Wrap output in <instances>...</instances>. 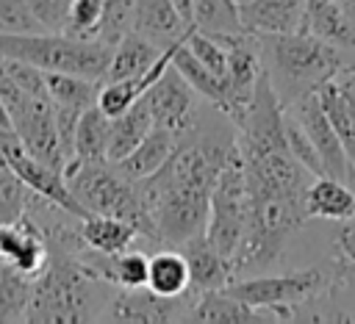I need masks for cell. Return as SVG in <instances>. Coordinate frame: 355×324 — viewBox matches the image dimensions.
Wrapping results in <instances>:
<instances>
[{
  "label": "cell",
  "mask_w": 355,
  "mask_h": 324,
  "mask_svg": "<svg viewBox=\"0 0 355 324\" xmlns=\"http://www.w3.org/2000/svg\"><path fill=\"white\" fill-rule=\"evenodd\" d=\"M233 150L236 133H200L197 125L189 138L178 141L175 152L158 172L133 183L161 246H180L189 238L205 233L211 188Z\"/></svg>",
  "instance_id": "6da1fadb"
},
{
  "label": "cell",
  "mask_w": 355,
  "mask_h": 324,
  "mask_svg": "<svg viewBox=\"0 0 355 324\" xmlns=\"http://www.w3.org/2000/svg\"><path fill=\"white\" fill-rule=\"evenodd\" d=\"M258 42L263 55V69L283 108H288L294 100L305 94H313L347 61H352L347 58V53L322 42L311 30L258 36Z\"/></svg>",
  "instance_id": "7a4b0ae2"
},
{
  "label": "cell",
  "mask_w": 355,
  "mask_h": 324,
  "mask_svg": "<svg viewBox=\"0 0 355 324\" xmlns=\"http://www.w3.org/2000/svg\"><path fill=\"white\" fill-rule=\"evenodd\" d=\"M341 285H347V263L338 258L330 266H311L286 274L239 277L227 282L225 291L247 302L250 307L266 310L272 321H297V313L305 305L336 294Z\"/></svg>",
  "instance_id": "3957f363"
},
{
  "label": "cell",
  "mask_w": 355,
  "mask_h": 324,
  "mask_svg": "<svg viewBox=\"0 0 355 324\" xmlns=\"http://www.w3.org/2000/svg\"><path fill=\"white\" fill-rule=\"evenodd\" d=\"M92 280L75 255L53 252L44 269L31 280V299L25 310V321L31 324H78L92 316Z\"/></svg>",
  "instance_id": "277c9868"
},
{
  "label": "cell",
  "mask_w": 355,
  "mask_h": 324,
  "mask_svg": "<svg viewBox=\"0 0 355 324\" xmlns=\"http://www.w3.org/2000/svg\"><path fill=\"white\" fill-rule=\"evenodd\" d=\"M64 177L67 186L72 191V197L80 202V208L86 213H103V216H116L128 224H133L141 238L158 244L155 230L150 216L144 213L136 186L130 180H125L108 161L105 163H78L69 161L64 166Z\"/></svg>",
  "instance_id": "5b68a950"
},
{
  "label": "cell",
  "mask_w": 355,
  "mask_h": 324,
  "mask_svg": "<svg viewBox=\"0 0 355 324\" xmlns=\"http://www.w3.org/2000/svg\"><path fill=\"white\" fill-rule=\"evenodd\" d=\"M111 50L103 42H83L64 33H0V55L28 61L47 72H72L103 80Z\"/></svg>",
  "instance_id": "8992f818"
},
{
  "label": "cell",
  "mask_w": 355,
  "mask_h": 324,
  "mask_svg": "<svg viewBox=\"0 0 355 324\" xmlns=\"http://www.w3.org/2000/svg\"><path fill=\"white\" fill-rule=\"evenodd\" d=\"M247 213H250V197H247V180H244V161L236 150L227 155L222 163L216 183L211 188V202H208V222H205V238L208 244L222 255L233 258L244 227H247Z\"/></svg>",
  "instance_id": "52a82bcc"
},
{
  "label": "cell",
  "mask_w": 355,
  "mask_h": 324,
  "mask_svg": "<svg viewBox=\"0 0 355 324\" xmlns=\"http://www.w3.org/2000/svg\"><path fill=\"white\" fill-rule=\"evenodd\" d=\"M153 127L172 133L178 141L189 138L200 125V94L186 83V78L169 64L161 78L144 91Z\"/></svg>",
  "instance_id": "ba28073f"
},
{
  "label": "cell",
  "mask_w": 355,
  "mask_h": 324,
  "mask_svg": "<svg viewBox=\"0 0 355 324\" xmlns=\"http://www.w3.org/2000/svg\"><path fill=\"white\" fill-rule=\"evenodd\" d=\"M11 130L33 158H39L42 163H47L55 172H64L67 158L58 144L55 111H53L50 97H28L11 114Z\"/></svg>",
  "instance_id": "9c48e42d"
},
{
  "label": "cell",
  "mask_w": 355,
  "mask_h": 324,
  "mask_svg": "<svg viewBox=\"0 0 355 324\" xmlns=\"http://www.w3.org/2000/svg\"><path fill=\"white\" fill-rule=\"evenodd\" d=\"M197 291H186L183 296H158L147 285L144 288H116L114 296L105 302V310L100 318L108 321H139V324H153V321H186V313L194 302Z\"/></svg>",
  "instance_id": "30bf717a"
},
{
  "label": "cell",
  "mask_w": 355,
  "mask_h": 324,
  "mask_svg": "<svg viewBox=\"0 0 355 324\" xmlns=\"http://www.w3.org/2000/svg\"><path fill=\"white\" fill-rule=\"evenodd\" d=\"M286 111L302 125V130H305L308 138L313 141V147H316V152H319V158H322L324 174L338 177V180H344V183H352V180H355V163L349 161V155H347V150H344L338 133L333 130L330 119L324 116L316 91H313V94H305V97H300V100H294Z\"/></svg>",
  "instance_id": "8fae6325"
},
{
  "label": "cell",
  "mask_w": 355,
  "mask_h": 324,
  "mask_svg": "<svg viewBox=\"0 0 355 324\" xmlns=\"http://www.w3.org/2000/svg\"><path fill=\"white\" fill-rule=\"evenodd\" d=\"M47 258V238L28 213L11 222H0V266H11L33 280L44 269Z\"/></svg>",
  "instance_id": "7c38bea8"
},
{
  "label": "cell",
  "mask_w": 355,
  "mask_h": 324,
  "mask_svg": "<svg viewBox=\"0 0 355 324\" xmlns=\"http://www.w3.org/2000/svg\"><path fill=\"white\" fill-rule=\"evenodd\" d=\"M241 25L255 36L297 33L305 30V0H241L239 3Z\"/></svg>",
  "instance_id": "4fadbf2b"
},
{
  "label": "cell",
  "mask_w": 355,
  "mask_h": 324,
  "mask_svg": "<svg viewBox=\"0 0 355 324\" xmlns=\"http://www.w3.org/2000/svg\"><path fill=\"white\" fill-rule=\"evenodd\" d=\"M133 30L169 50L186 39L191 25L183 22L172 0H133Z\"/></svg>",
  "instance_id": "5bb4252c"
},
{
  "label": "cell",
  "mask_w": 355,
  "mask_h": 324,
  "mask_svg": "<svg viewBox=\"0 0 355 324\" xmlns=\"http://www.w3.org/2000/svg\"><path fill=\"white\" fill-rule=\"evenodd\" d=\"M189 263V288L191 291H214V288H225L233 280V269L230 260L222 258L205 238V233L189 238L186 244L178 246Z\"/></svg>",
  "instance_id": "9a60e30c"
},
{
  "label": "cell",
  "mask_w": 355,
  "mask_h": 324,
  "mask_svg": "<svg viewBox=\"0 0 355 324\" xmlns=\"http://www.w3.org/2000/svg\"><path fill=\"white\" fill-rule=\"evenodd\" d=\"M186 321H205V324H247V321H272L266 310L250 307L247 302L236 299L225 288L200 291L186 313Z\"/></svg>",
  "instance_id": "2e32d148"
},
{
  "label": "cell",
  "mask_w": 355,
  "mask_h": 324,
  "mask_svg": "<svg viewBox=\"0 0 355 324\" xmlns=\"http://www.w3.org/2000/svg\"><path fill=\"white\" fill-rule=\"evenodd\" d=\"M305 213H308V219H327V222L355 219L352 186L338 177H330V174L313 177L305 188Z\"/></svg>",
  "instance_id": "e0dca14e"
},
{
  "label": "cell",
  "mask_w": 355,
  "mask_h": 324,
  "mask_svg": "<svg viewBox=\"0 0 355 324\" xmlns=\"http://www.w3.org/2000/svg\"><path fill=\"white\" fill-rule=\"evenodd\" d=\"M78 233H80L83 246L103 252V255L128 252L141 238V233L133 224L116 216H103V213H89L86 219H78Z\"/></svg>",
  "instance_id": "ac0fdd59"
},
{
  "label": "cell",
  "mask_w": 355,
  "mask_h": 324,
  "mask_svg": "<svg viewBox=\"0 0 355 324\" xmlns=\"http://www.w3.org/2000/svg\"><path fill=\"white\" fill-rule=\"evenodd\" d=\"M175 147H178V138L172 136V133H166V130H161V127H153L141 141H139V147L133 150V152H128L122 161H116V163H111L125 180H130V183H136V180H144V177H150L153 172H158L166 161H169V155L175 152Z\"/></svg>",
  "instance_id": "d6986e66"
},
{
  "label": "cell",
  "mask_w": 355,
  "mask_h": 324,
  "mask_svg": "<svg viewBox=\"0 0 355 324\" xmlns=\"http://www.w3.org/2000/svg\"><path fill=\"white\" fill-rule=\"evenodd\" d=\"M161 47L155 42H150L147 36L128 30L111 50V61L105 69L103 80H122V78H141L158 58H161Z\"/></svg>",
  "instance_id": "ffe728a7"
},
{
  "label": "cell",
  "mask_w": 355,
  "mask_h": 324,
  "mask_svg": "<svg viewBox=\"0 0 355 324\" xmlns=\"http://www.w3.org/2000/svg\"><path fill=\"white\" fill-rule=\"evenodd\" d=\"M153 130V116L147 108L144 94L125 108L122 114L111 116V133H108V163L122 161L128 152H133L139 147V141Z\"/></svg>",
  "instance_id": "44dd1931"
},
{
  "label": "cell",
  "mask_w": 355,
  "mask_h": 324,
  "mask_svg": "<svg viewBox=\"0 0 355 324\" xmlns=\"http://www.w3.org/2000/svg\"><path fill=\"white\" fill-rule=\"evenodd\" d=\"M108 133L111 116L94 102L80 111L75 125V158L78 163H105L108 161Z\"/></svg>",
  "instance_id": "7402d4cb"
},
{
  "label": "cell",
  "mask_w": 355,
  "mask_h": 324,
  "mask_svg": "<svg viewBox=\"0 0 355 324\" xmlns=\"http://www.w3.org/2000/svg\"><path fill=\"white\" fill-rule=\"evenodd\" d=\"M305 30H311V33L319 36L322 42L338 47L341 53L355 55V25H352V19L338 8L336 0L308 8Z\"/></svg>",
  "instance_id": "603a6c76"
},
{
  "label": "cell",
  "mask_w": 355,
  "mask_h": 324,
  "mask_svg": "<svg viewBox=\"0 0 355 324\" xmlns=\"http://www.w3.org/2000/svg\"><path fill=\"white\" fill-rule=\"evenodd\" d=\"M172 66L186 78V83H189L202 100H208L219 114H225V105H227V80H222V78H216L211 69H205L183 42L175 44Z\"/></svg>",
  "instance_id": "cb8c5ba5"
},
{
  "label": "cell",
  "mask_w": 355,
  "mask_h": 324,
  "mask_svg": "<svg viewBox=\"0 0 355 324\" xmlns=\"http://www.w3.org/2000/svg\"><path fill=\"white\" fill-rule=\"evenodd\" d=\"M147 288L158 296H183L189 291V263L180 249H158L150 255Z\"/></svg>",
  "instance_id": "d4e9b609"
},
{
  "label": "cell",
  "mask_w": 355,
  "mask_h": 324,
  "mask_svg": "<svg viewBox=\"0 0 355 324\" xmlns=\"http://www.w3.org/2000/svg\"><path fill=\"white\" fill-rule=\"evenodd\" d=\"M44 83H47V97L53 100V105L86 111L89 105L97 102V91H100L103 80L72 75V72H47L44 69Z\"/></svg>",
  "instance_id": "484cf974"
},
{
  "label": "cell",
  "mask_w": 355,
  "mask_h": 324,
  "mask_svg": "<svg viewBox=\"0 0 355 324\" xmlns=\"http://www.w3.org/2000/svg\"><path fill=\"white\" fill-rule=\"evenodd\" d=\"M191 28L208 36L241 33L239 0H191Z\"/></svg>",
  "instance_id": "4316f807"
},
{
  "label": "cell",
  "mask_w": 355,
  "mask_h": 324,
  "mask_svg": "<svg viewBox=\"0 0 355 324\" xmlns=\"http://www.w3.org/2000/svg\"><path fill=\"white\" fill-rule=\"evenodd\" d=\"M105 6L108 0H72L61 33L72 39H83V42H100V30L105 22Z\"/></svg>",
  "instance_id": "83f0119b"
},
{
  "label": "cell",
  "mask_w": 355,
  "mask_h": 324,
  "mask_svg": "<svg viewBox=\"0 0 355 324\" xmlns=\"http://www.w3.org/2000/svg\"><path fill=\"white\" fill-rule=\"evenodd\" d=\"M31 299V277L11 266H0V321H25Z\"/></svg>",
  "instance_id": "f1b7e54d"
},
{
  "label": "cell",
  "mask_w": 355,
  "mask_h": 324,
  "mask_svg": "<svg viewBox=\"0 0 355 324\" xmlns=\"http://www.w3.org/2000/svg\"><path fill=\"white\" fill-rule=\"evenodd\" d=\"M28 194L31 188L19 180V174L6 161H0V222L19 219L25 213Z\"/></svg>",
  "instance_id": "f546056e"
},
{
  "label": "cell",
  "mask_w": 355,
  "mask_h": 324,
  "mask_svg": "<svg viewBox=\"0 0 355 324\" xmlns=\"http://www.w3.org/2000/svg\"><path fill=\"white\" fill-rule=\"evenodd\" d=\"M283 127H286V141H288V150H291V155L313 174V177H322L324 174V166H322V158H319V152H316V147H313V141L308 138V133L302 130V125L286 111L283 114Z\"/></svg>",
  "instance_id": "4dcf8cb0"
},
{
  "label": "cell",
  "mask_w": 355,
  "mask_h": 324,
  "mask_svg": "<svg viewBox=\"0 0 355 324\" xmlns=\"http://www.w3.org/2000/svg\"><path fill=\"white\" fill-rule=\"evenodd\" d=\"M0 33H44L28 0H0Z\"/></svg>",
  "instance_id": "1f68e13d"
},
{
  "label": "cell",
  "mask_w": 355,
  "mask_h": 324,
  "mask_svg": "<svg viewBox=\"0 0 355 324\" xmlns=\"http://www.w3.org/2000/svg\"><path fill=\"white\" fill-rule=\"evenodd\" d=\"M28 3H31L33 14L42 22L44 30H50V33H61L64 30V22H67L72 0H28Z\"/></svg>",
  "instance_id": "d6a6232c"
},
{
  "label": "cell",
  "mask_w": 355,
  "mask_h": 324,
  "mask_svg": "<svg viewBox=\"0 0 355 324\" xmlns=\"http://www.w3.org/2000/svg\"><path fill=\"white\" fill-rule=\"evenodd\" d=\"M336 252L344 263L355 266V219L341 222V227L336 230Z\"/></svg>",
  "instance_id": "836d02e7"
},
{
  "label": "cell",
  "mask_w": 355,
  "mask_h": 324,
  "mask_svg": "<svg viewBox=\"0 0 355 324\" xmlns=\"http://www.w3.org/2000/svg\"><path fill=\"white\" fill-rule=\"evenodd\" d=\"M172 3H175L178 14L183 17V22H186V25H191V0H172Z\"/></svg>",
  "instance_id": "e575fe53"
},
{
  "label": "cell",
  "mask_w": 355,
  "mask_h": 324,
  "mask_svg": "<svg viewBox=\"0 0 355 324\" xmlns=\"http://www.w3.org/2000/svg\"><path fill=\"white\" fill-rule=\"evenodd\" d=\"M338 3V8L352 19V25H355V0H336Z\"/></svg>",
  "instance_id": "d590c367"
},
{
  "label": "cell",
  "mask_w": 355,
  "mask_h": 324,
  "mask_svg": "<svg viewBox=\"0 0 355 324\" xmlns=\"http://www.w3.org/2000/svg\"><path fill=\"white\" fill-rule=\"evenodd\" d=\"M0 130L14 133V130H11V119H8V111H6V105H3V100H0Z\"/></svg>",
  "instance_id": "8d00e7d4"
},
{
  "label": "cell",
  "mask_w": 355,
  "mask_h": 324,
  "mask_svg": "<svg viewBox=\"0 0 355 324\" xmlns=\"http://www.w3.org/2000/svg\"><path fill=\"white\" fill-rule=\"evenodd\" d=\"M0 133H8V130H0Z\"/></svg>",
  "instance_id": "74e56055"
},
{
  "label": "cell",
  "mask_w": 355,
  "mask_h": 324,
  "mask_svg": "<svg viewBox=\"0 0 355 324\" xmlns=\"http://www.w3.org/2000/svg\"><path fill=\"white\" fill-rule=\"evenodd\" d=\"M239 3H241V0H239Z\"/></svg>",
  "instance_id": "f35d334b"
}]
</instances>
